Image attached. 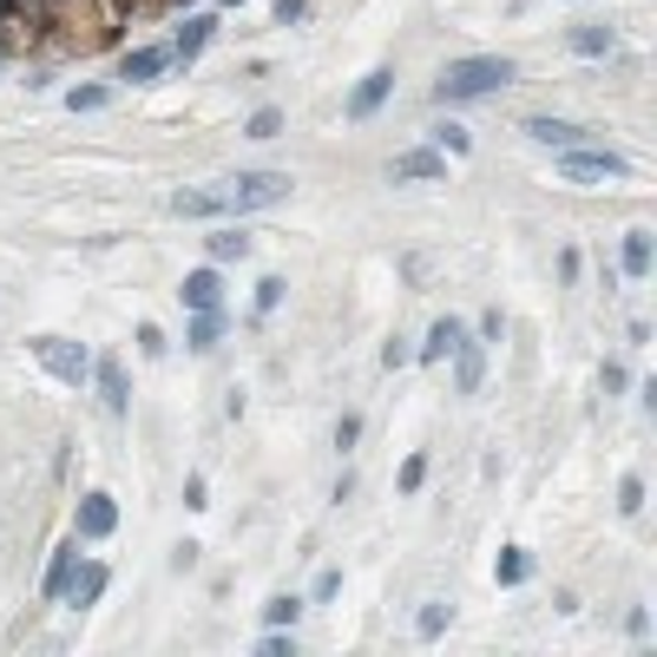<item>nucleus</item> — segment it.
Returning <instances> with one entry per match:
<instances>
[{
	"instance_id": "nucleus-1",
	"label": "nucleus",
	"mask_w": 657,
	"mask_h": 657,
	"mask_svg": "<svg viewBox=\"0 0 657 657\" xmlns=\"http://www.w3.org/2000/svg\"><path fill=\"white\" fill-rule=\"evenodd\" d=\"M519 67H512L507 53H467V60H447L435 79V99L440 106H467V99H494V92H507Z\"/></svg>"
},
{
	"instance_id": "nucleus-2",
	"label": "nucleus",
	"mask_w": 657,
	"mask_h": 657,
	"mask_svg": "<svg viewBox=\"0 0 657 657\" xmlns=\"http://www.w3.org/2000/svg\"><path fill=\"white\" fill-rule=\"evenodd\" d=\"M218 198H223L230 218H243V211H270V205L290 198V171H237V178H223L218 185Z\"/></svg>"
},
{
	"instance_id": "nucleus-3",
	"label": "nucleus",
	"mask_w": 657,
	"mask_h": 657,
	"mask_svg": "<svg viewBox=\"0 0 657 657\" xmlns=\"http://www.w3.org/2000/svg\"><path fill=\"white\" fill-rule=\"evenodd\" d=\"M33 356H40V368H47L53 381H67V388H86V381H92V356H86L79 342H67V336H33Z\"/></svg>"
},
{
	"instance_id": "nucleus-4",
	"label": "nucleus",
	"mask_w": 657,
	"mask_h": 657,
	"mask_svg": "<svg viewBox=\"0 0 657 657\" xmlns=\"http://www.w3.org/2000/svg\"><path fill=\"white\" fill-rule=\"evenodd\" d=\"M559 171H566V178H625V158H618V151H591L579 139V146L559 151Z\"/></svg>"
},
{
	"instance_id": "nucleus-5",
	"label": "nucleus",
	"mask_w": 657,
	"mask_h": 657,
	"mask_svg": "<svg viewBox=\"0 0 657 657\" xmlns=\"http://www.w3.org/2000/svg\"><path fill=\"white\" fill-rule=\"evenodd\" d=\"M73 532L79 539H112V532H119V500H112V494H86L79 512H73Z\"/></svg>"
},
{
	"instance_id": "nucleus-6",
	"label": "nucleus",
	"mask_w": 657,
	"mask_h": 657,
	"mask_svg": "<svg viewBox=\"0 0 657 657\" xmlns=\"http://www.w3.org/2000/svg\"><path fill=\"white\" fill-rule=\"evenodd\" d=\"M388 92H395V67H375V73H362V86L349 92V119H375V112L388 106Z\"/></svg>"
},
{
	"instance_id": "nucleus-7",
	"label": "nucleus",
	"mask_w": 657,
	"mask_h": 657,
	"mask_svg": "<svg viewBox=\"0 0 657 657\" xmlns=\"http://www.w3.org/2000/svg\"><path fill=\"white\" fill-rule=\"evenodd\" d=\"M106 585H112V573L92 559V566H73V579H67V591H60V598H67L73 611H92V605L106 598Z\"/></svg>"
},
{
	"instance_id": "nucleus-8",
	"label": "nucleus",
	"mask_w": 657,
	"mask_h": 657,
	"mask_svg": "<svg viewBox=\"0 0 657 657\" xmlns=\"http://www.w3.org/2000/svg\"><path fill=\"white\" fill-rule=\"evenodd\" d=\"M92 381H99V401H106V415H132V388H126V368L112 362V356H99V362H92Z\"/></svg>"
},
{
	"instance_id": "nucleus-9",
	"label": "nucleus",
	"mask_w": 657,
	"mask_h": 657,
	"mask_svg": "<svg viewBox=\"0 0 657 657\" xmlns=\"http://www.w3.org/2000/svg\"><path fill=\"white\" fill-rule=\"evenodd\" d=\"M566 47L585 53V60H605V53H618V33H611L605 20H573V27H566Z\"/></svg>"
},
{
	"instance_id": "nucleus-10",
	"label": "nucleus",
	"mask_w": 657,
	"mask_h": 657,
	"mask_svg": "<svg viewBox=\"0 0 657 657\" xmlns=\"http://www.w3.org/2000/svg\"><path fill=\"white\" fill-rule=\"evenodd\" d=\"M211 33H218V20H211V13H191V20L178 27V40H171V67H191V60L211 47Z\"/></svg>"
},
{
	"instance_id": "nucleus-11",
	"label": "nucleus",
	"mask_w": 657,
	"mask_h": 657,
	"mask_svg": "<svg viewBox=\"0 0 657 657\" xmlns=\"http://www.w3.org/2000/svg\"><path fill=\"white\" fill-rule=\"evenodd\" d=\"M519 132H526L532 146H553V151H566V146H579L585 139V126H566V119H553V112H532Z\"/></svg>"
},
{
	"instance_id": "nucleus-12",
	"label": "nucleus",
	"mask_w": 657,
	"mask_h": 657,
	"mask_svg": "<svg viewBox=\"0 0 657 657\" xmlns=\"http://www.w3.org/2000/svg\"><path fill=\"white\" fill-rule=\"evenodd\" d=\"M165 67H171V47H132V53L119 60V79H126V86H151Z\"/></svg>"
},
{
	"instance_id": "nucleus-13",
	"label": "nucleus",
	"mask_w": 657,
	"mask_h": 657,
	"mask_svg": "<svg viewBox=\"0 0 657 657\" xmlns=\"http://www.w3.org/2000/svg\"><path fill=\"white\" fill-rule=\"evenodd\" d=\"M388 178H395V185H401V178H447V151H435V146L401 151V158L388 165Z\"/></svg>"
},
{
	"instance_id": "nucleus-14",
	"label": "nucleus",
	"mask_w": 657,
	"mask_h": 657,
	"mask_svg": "<svg viewBox=\"0 0 657 657\" xmlns=\"http://www.w3.org/2000/svg\"><path fill=\"white\" fill-rule=\"evenodd\" d=\"M480 375H487V342L467 336V342L454 349V388H460V395H480Z\"/></svg>"
},
{
	"instance_id": "nucleus-15",
	"label": "nucleus",
	"mask_w": 657,
	"mask_h": 657,
	"mask_svg": "<svg viewBox=\"0 0 657 657\" xmlns=\"http://www.w3.org/2000/svg\"><path fill=\"white\" fill-rule=\"evenodd\" d=\"M460 342H467V322H460V316H440L435 329H428V342H421L415 356H421V362H447Z\"/></svg>"
},
{
	"instance_id": "nucleus-16",
	"label": "nucleus",
	"mask_w": 657,
	"mask_h": 657,
	"mask_svg": "<svg viewBox=\"0 0 657 657\" xmlns=\"http://www.w3.org/2000/svg\"><path fill=\"white\" fill-rule=\"evenodd\" d=\"M223 336V309H191V329H185V349L191 356H211Z\"/></svg>"
},
{
	"instance_id": "nucleus-17",
	"label": "nucleus",
	"mask_w": 657,
	"mask_h": 657,
	"mask_svg": "<svg viewBox=\"0 0 657 657\" xmlns=\"http://www.w3.org/2000/svg\"><path fill=\"white\" fill-rule=\"evenodd\" d=\"M618 270H625L631 283H645V277H651V230H631V237H625V250H618Z\"/></svg>"
},
{
	"instance_id": "nucleus-18",
	"label": "nucleus",
	"mask_w": 657,
	"mask_h": 657,
	"mask_svg": "<svg viewBox=\"0 0 657 657\" xmlns=\"http://www.w3.org/2000/svg\"><path fill=\"white\" fill-rule=\"evenodd\" d=\"M171 218H230L218 191H171Z\"/></svg>"
},
{
	"instance_id": "nucleus-19",
	"label": "nucleus",
	"mask_w": 657,
	"mask_h": 657,
	"mask_svg": "<svg viewBox=\"0 0 657 657\" xmlns=\"http://www.w3.org/2000/svg\"><path fill=\"white\" fill-rule=\"evenodd\" d=\"M185 309H218L223 302V283H218V270H191V277H185Z\"/></svg>"
},
{
	"instance_id": "nucleus-20",
	"label": "nucleus",
	"mask_w": 657,
	"mask_h": 657,
	"mask_svg": "<svg viewBox=\"0 0 657 657\" xmlns=\"http://www.w3.org/2000/svg\"><path fill=\"white\" fill-rule=\"evenodd\" d=\"M73 566H79V532L67 539V546H60V553H53V566H47L40 591H47V598H60V591H67V579H73Z\"/></svg>"
},
{
	"instance_id": "nucleus-21",
	"label": "nucleus",
	"mask_w": 657,
	"mask_h": 657,
	"mask_svg": "<svg viewBox=\"0 0 657 657\" xmlns=\"http://www.w3.org/2000/svg\"><path fill=\"white\" fill-rule=\"evenodd\" d=\"M205 250H211V263H243V257H250V237L223 223V230H211V237H205Z\"/></svg>"
},
{
	"instance_id": "nucleus-22",
	"label": "nucleus",
	"mask_w": 657,
	"mask_h": 657,
	"mask_svg": "<svg viewBox=\"0 0 657 657\" xmlns=\"http://www.w3.org/2000/svg\"><path fill=\"white\" fill-rule=\"evenodd\" d=\"M494 579L500 585H526L532 579V553H526V546H507V553L494 559Z\"/></svg>"
},
{
	"instance_id": "nucleus-23",
	"label": "nucleus",
	"mask_w": 657,
	"mask_h": 657,
	"mask_svg": "<svg viewBox=\"0 0 657 657\" xmlns=\"http://www.w3.org/2000/svg\"><path fill=\"white\" fill-rule=\"evenodd\" d=\"M277 132H283V112H277V106H257V112L243 119V139H277Z\"/></svg>"
},
{
	"instance_id": "nucleus-24",
	"label": "nucleus",
	"mask_w": 657,
	"mask_h": 657,
	"mask_svg": "<svg viewBox=\"0 0 657 657\" xmlns=\"http://www.w3.org/2000/svg\"><path fill=\"white\" fill-rule=\"evenodd\" d=\"M296 618H302V598H296V591H277V598L263 605V625H296Z\"/></svg>"
},
{
	"instance_id": "nucleus-25",
	"label": "nucleus",
	"mask_w": 657,
	"mask_h": 657,
	"mask_svg": "<svg viewBox=\"0 0 657 657\" xmlns=\"http://www.w3.org/2000/svg\"><path fill=\"white\" fill-rule=\"evenodd\" d=\"M67 106H73V112H99V106H112V86H73Z\"/></svg>"
},
{
	"instance_id": "nucleus-26",
	"label": "nucleus",
	"mask_w": 657,
	"mask_h": 657,
	"mask_svg": "<svg viewBox=\"0 0 657 657\" xmlns=\"http://www.w3.org/2000/svg\"><path fill=\"white\" fill-rule=\"evenodd\" d=\"M618 512H625V519H638V512H645V480H638V474H625V480H618Z\"/></svg>"
},
{
	"instance_id": "nucleus-27",
	"label": "nucleus",
	"mask_w": 657,
	"mask_h": 657,
	"mask_svg": "<svg viewBox=\"0 0 657 657\" xmlns=\"http://www.w3.org/2000/svg\"><path fill=\"white\" fill-rule=\"evenodd\" d=\"M447 618H454V611H447L440 598H428V605H421V618H415V631H421V638H440V631H447Z\"/></svg>"
},
{
	"instance_id": "nucleus-28",
	"label": "nucleus",
	"mask_w": 657,
	"mask_h": 657,
	"mask_svg": "<svg viewBox=\"0 0 657 657\" xmlns=\"http://www.w3.org/2000/svg\"><path fill=\"white\" fill-rule=\"evenodd\" d=\"M435 151H454V158H460V151H474L467 126H454V119H447V126H435Z\"/></svg>"
},
{
	"instance_id": "nucleus-29",
	"label": "nucleus",
	"mask_w": 657,
	"mask_h": 657,
	"mask_svg": "<svg viewBox=\"0 0 657 657\" xmlns=\"http://www.w3.org/2000/svg\"><path fill=\"white\" fill-rule=\"evenodd\" d=\"M283 296H290V283H283V277H263V283H257V316H270Z\"/></svg>"
},
{
	"instance_id": "nucleus-30",
	"label": "nucleus",
	"mask_w": 657,
	"mask_h": 657,
	"mask_svg": "<svg viewBox=\"0 0 657 657\" xmlns=\"http://www.w3.org/2000/svg\"><path fill=\"white\" fill-rule=\"evenodd\" d=\"M165 349H171V342H165V329H158V322H139V356H146V362H158Z\"/></svg>"
},
{
	"instance_id": "nucleus-31",
	"label": "nucleus",
	"mask_w": 657,
	"mask_h": 657,
	"mask_svg": "<svg viewBox=\"0 0 657 657\" xmlns=\"http://www.w3.org/2000/svg\"><path fill=\"white\" fill-rule=\"evenodd\" d=\"M421 487H428V460H421V454H415V460H408V467H401V494H421Z\"/></svg>"
},
{
	"instance_id": "nucleus-32",
	"label": "nucleus",
	"mask_w": 657,
	"mask_h": 657,
	"mask_svg": "<svg viewBox=\"0 0 657 657\" xmlns=\"http://www.w3.org/2000/svg\"><path fill=\"white\" fill-rule=\"evenodd\" d=\"M356 440H362V415H342V421H336V447H342V454H349V447H356Z\"/></svg>"
},
{
	"instance_id": "nucleus-33",
	"label": "nucleus",
	"mask_w": 657,
	"mask_h": 657,
	"mask_svg": "<svg viewBox=\"0 0 657 657\" xmlns=\"http://www.w3.org/2000/svg\"><path fill=\"white\" fill-rule=\"evenodd\" d=\"M270 13H277V27H296L309 13V0H270Z\"/></svg>"
},
{
	"instance_id": "nucleus-34",
	"label": "nucleus",
	"mask_w": 657,
	"mask_h": 657,
	"mask_svg": "<svg viewBox=\"0 0 657 657\" xmlns=\"http://www.w3.org/2000/svg\"><path fill=\"white\" fill-rule=\"evenodd\" d=\"M480 336H487V342H500V336H507V316H500V309H487V316H480Z\"/></svg>"
},
{
	"instance_id": "nucleus-35",
	"label": "nucleus",
	"mask_w": 657,
	"mask_h": 657,
	"mask_svg": "<svg viewBox=\"0 0 657 657\" xmlns=\"http://www.w3.org/2000/svg\"><path fill=\"white\" fill-rule=\"evenodd\" d=\"M381 362H388V368H401V362H415V349H408V342H401V336H395V342H388V349H381Z\"/></svg>"
},
{
	"instance_id": "nucleus-36",
	"label": "nucleus",
	"mask_w": 657,
	"mask_h": 657,
	"mask_svg": "<svg viewBox=\"0 0 657 657\" xmlns=\"http://www.w3.org/2000/svg\"><path fill=\"white\" fill-rule=\"evenodd\" d=\"M598 381H605V395H618V388H625V362H605L598 368Z\"/></svg>"
},
{
	"instance_id": "nucleus-37",
	"label": "nucleus",
	"mask_w": 657,
	"mask_h": 657,
	"mask_svg": "<svg viewBox=\"0 0 657 657\" xmlns=\"http://www.w3.org/2000/svg\"><path fill=\"white\" fill-rule=\"evenodd\" d=\"M185 507H211V500H205V474H191V480H185Z\"/></svg>"
},
{
	"instance_id": "nucleus-38",
	"label": "nucleus",
	"mask_w": 657,
	"mask_h": 657,
	"mask_svg": "<svg viewBox=\"0 0 657 657\" xmlns=\"http://www.w3.org/2000/svg\"><path fill=\"white\" fill-rule=\"evenodd\" d=\"M625 631H631V638H645V631H651V611H645V605H631V618H625Z\"/></svg>"
},
{
	"instance_id": "nucleus-39",
	"label": "nucleus",
	"mask_w": 657,
	"mask_h": 657,
	"mask_svg": "<svg viewBox=\"0 0 657 657\" xmlns=\"http://www.w3.org/2000/svg\"><path fill=\"white\" fill-rule=\"evenodd\" d=\"M336 591H342V573H322V579H316V605H322V598H336Z\"/></svg>"
},
{
	"instance_id": "nucleus-40",
	"label": "nucleus",
	"mask_w": 657,
	"mask_h": 657,
	"mask_svg": "<svg viewBox=\"0 0 657 657\" xmlns=\"http://www.w3.org/2000/svg\"><path fill=\"white\" fill-rule=\"evenodd\" d=\"M230 7H243V0H230Z\"/></svg>"
},
{
	"instance_id": "nucleus-41",
	"label": "nucleus",
	"mask_w": 657,
	"mask_h": 657,
	"mask_svg": "<svg viewBox=\"0 0 657 657\" xmlns=\"http://www.w3.org/2000/svg\"><path fill=\"white\" fill-rule=\"evenodd\" d=\"M178 7H191V0H178Z\"/></svg>"
}]
</instances>
